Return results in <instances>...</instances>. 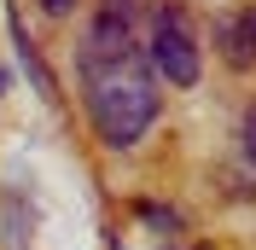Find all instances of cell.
I'll return each mask as SVG.
<instances>
[{"mask_svg":"<svg viewBox=\"0 0 256 250\" xmlns=\"http://www.w3.org/2000/svg\"><path fill=\"white\" fill-rule=\"evenodd\" d=\"M88 110H94L99 140L116 146V152H128L146 128L158 122V88H152V76H146L140 52H134L128 64H116V70L88 76Z\"/></svg>","mask_w":256,"mask_h":250,"instance_id":"obj_1","label":"cell"},{"mask_svg":"<svg viewBox=\"0 0 256 250\" xmlns=\"http://www.w3.org/2000/svg\"><path fill=\"white\" fill-rule=\"evenodd\" d=\"M152 70L175 88H198V41H192V24L180 6H163L158 24H152Z\"/></svg>","mask_w":256,"mask_h":250,"instance_id":"obj_2","label":"cell"},{"mask_svg":"<svg viewBox=\"0 0 256 250\" xmlns=\"http://www.w3.org/2000/svg\"><path fill=\"white\" fill-rule=\"evenodd\" d=\"M216 47H222V58L233 64V70H250L256 64V6L216 24Z\"/></svg>","mask_w":256,"mask_h":250,"instance_id":"obj_3","label":"cell"},{"mask_svg":"<svg viewBox=\"0 0 256 250\" xmlns=\"http://www.w3.org/2000/svg\"><path fill=\"white\" fill-rule=\"evenodd\" d=\"M35 233V210L24 192H0V250H30Z\"/></svg>","mask_w":256,"mask_h":250,"instance_id":"obj_4","label":"cell"},{"mask_svg":"<svg viewBox=\"0 0 256 250\" xmlns=\"http://www.w3.org/2000/svg\"><path fill=\"white\" fill-rule=\"evenodd\" d=\"M239 146H244V163L256 169V105L244 110V128H239Z\"/></svg>","mask_w":256,"mask_h":250,"instance_id":"obj_5","label":"cell"},{"mask_svg":"<svg viewBox=\"0 0 256 250\" xmlns=\"http://www.w3.org/2000/svg\"><path fill=\"white\" fill-rule=\"evenodd\" d=\"M140 216L152 221V227H169V233H175V210H163V204H146Z\"/></svg>","mask_w":256,"mask_h":250,"instance_id":"obj_6","label":"cell"},{"mask_svg":"<svg viewBox=\"0 0 256 250\" xmlns=\"http://www.w3.org/2000/svg\"><path fill=\"white\" fill-rule=\"evenodd\" d=\"M41 6H47L52 18H64V12H70V6H76V0H41Z\"/></svg>","mask_w":256,"mask_h":250,"instance_id":"obj_7","label":"cell"}]
</instances>
